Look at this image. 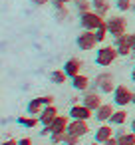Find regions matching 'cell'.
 <instances>
[{"mask_svg":"<svg viewBox=\"0 0 135 145\" xmlns=\"http://www.w3.org/2000/svg\"><path fill=\"white\" fill-rule=\"evenodd\" d=\"M117 56H119V52H117L115 46H103L101 44L99 50L95 52V64L101 66V68H107V66H111L115 62Z\"/></svg>","mask_w":135,"mask_h":145,"instance_id":"6da1fadb","label":"cell"},{"mask_svg":"<svg viewBox=\"0 0 135 145\" xmlns=\"http://www.w3.org/2000/svg\"><path fill=\"white\" fill-rule=\"evenodd\" d=\"M76 44L82 52H91L97 46V38H95V30H82L80 36L76 38Z\"/></svg>","mask_w":135,"mask_h":145,"instance_id":"7a4b0ae2","label":"cell"},{"mask_svg":"<svg viewBox=\"0 0 135 145\" xmlns=\"http://www.w3.org/2000/svg\"><path fill=\"white\" fill-rule=\"evenodd\" d=\"M91 86L97 88V89L103 91V93H113V91H115L113 76H111L109 72H101V74H97V76L93 78V84H91Z\"/></svg>","mask_w":135,"mask_h":145,"instance_id":"3957f363","label":"cell"},{"mask_svg":"<svg viewBox=\"0 0 135 145\" xmlns=\"http://www.w3.org/2000/svg\"><path fill=\"white\" fill-rule=\"evenodd\" d=\"M80 24H82V30H97L101 24H105V20L97 12L89 10V12H85V14L80 16Z\"/></svg>","mask_w":135,"mask_h":145,"instance_id":"277c9868","label":"cell"},{"mask_svg":"<svg viewBox=\"0 0 135 145\" xmlns=\"http://www.w3.org/2000/svg\"><path fill=\"white\" fill-rule=\"evenodd\" d=\"M113 101L117 107H125L129 103H133V91L127 88V86H115V91H113Z\"/></svg>","mask_w":135,"mask_h":145,"instance_id":"5b68a950","label":"cell"},{"mask_svg":"<svg viewBox=\"0 0 135 145\" xmlns=\"http://www.w3.org/2000/svg\"><path fill=\"white\" fill-rule=\"evenodd\" d=\"M107 30H109V36H121V34H125V30H127V20L123 18V16H109L107 20Z\"/></svg>","mask_w":135,"mask_h":145,"instance_id":"8992f818","label":"cell"},{"mask_svg":"<svg viewBox=\"0 0 135 145\" xmlns=\"http://www.w3.org/2000/svg\"><path fill=\"white\" fill-rule=\"evenodd\" d=\"M111 137H115V129H113V125L111 123H99V127L95 129V133H93V141H97V143H105V141H109Z\"/></svg>","mask_w":135,"mask_h":145,"instance_id":"52a82bcc","label":"cell"},{"mask_svg":"<svg viewBox=\"0 0 135 145\" xmlns=\"http://www.w3.org/2000/svg\"><path fill=\"white\" fill-rule=\"evenodd\" d=\"M82 103H83V105H87L91 111H95L97 107H101V105H103V99H101V93H97L95 89H87V91H83Z\"/></svg>","mask_w":135,"mask_h":145,"instance_id":"ba28073f","label":"cell"},{"mask_svg":"<svg viewBox=\"0 0 135 145\" xmlns=\"http://www.w3.org/2000/svg\"><path fill=\"white\" fill-rule=\"evenodd\" d=\"M72 119H83V121H89L91 117H93V111L87 107V105H83V103H74L72 107H70V113H68Z\"/></svg>","mask_w":135,"mask_h":145,"instance_id":"9c48e42d","label":"cell"},{"mask_svg":"<svg viewBox=\"0 0 135 145\" xmlns=\"http://www.w3.org/2000/svg\"><path fill=\"white\" fill-rule=\"evenodd\" d=\"M113 40H115L113 46L117 48L119 56H131V54H133V50H131V42H129V34H127V32L121 34V36H115Z\"/></svg>","mask_w":135,"mask_h":145,"instance_id":"30bf717a","label":"cell"},{"mask_svg":"<svg viewBox=\"0 0 135 145\" xmlns=\"http://www.w3.org/2000/svg\"><path fill=\"white\" fill-rule=\"evenodd\" d=\"M68 133L78 135V137H83L85 133H89V121H83V119H72L70 125H68Z\"/></svg>","mask_w":135,"mask_h":145,"instance_id":"8fae6325","label":"cell"},{"mask_svg":"<svg viewBox=\"0 0 135 145\" xmlns=\"http://www.w3.org/2000/svg\"><path fill=\"white\" fill-rule=\"evenodd\" d=\"M113 111H115V109H113L111 103H103L101 107H97V109L93 111V119H95L97 123H109Z\"/></svg>","mask_w":135,"mask_h":145,"instance_id":"7c38bea8","label":"cell"},{"mask_svg":"<svg viewBox=\"0 0 135 145\" xmlns=\"http://www.w3.org/2000/svg\"><path fill=\"white\" fill-rule=\"evenodd\" d=\"M60 113H58V107L52 103V105H44V109H42V113L38 115L40 117V125L44 127V125H52V121L58 117Z\"/></svg>","mask_w":135,"mask_h":145,"instance_id":"4fadbf2b","label":"cell"},{"mask_svg":"<svg viewBox=\"0 0 135 145\" xmlns=\"http://www.w3.org/2000/svg\"><path fill=\"white\" fill-rule=\"evenodd\" d=\"M64 72L68 74V78H76L78 74H82V60L70 58V60L64 64Z\"/></svg>","mask_w":135,"mask_h":145,"instance_id":"5bb4252c","label":"cell"},{"mask_svg":"<svg viewBox=\"0 0 135 145\" xmlns=\"http://www.w3.org/2000/svg\"><path fill=\"white\" fill-rule=\"evenodd\" d=\"M70 121H72V119H70L68 115H58V117L52 121V125H50L52 133H66V131H68Z\"/></svg>","mask_w":135,"mask_h":145,"instance_id":"9a60e30c","label":"cell"},{"mask_svg":"<svg viewBox=\"0 0 135 145\" xmlns=\"http://www.w3.org/2000/svg\"><path fill=\"white\" fill-rule=\"evenodd\" d=\"M89 86H91V82H89V78L87 76H83V74H78L76 78H72V88L74 89H78V91H87L89 89Z\"/></svg>","mask_w":135,"mask_h":145,"instance_id":"2e32d148","label":"cell"},{"mask_svg":"<svg viewBox=\"0 0 135 145\" xmlns=\"http://www.w3.org/2000/svg\"><path fill=\"white\" fill-rule=\"evenodd\" d=\"M111 8V2L109 0H91V10L97 12L99 16H105Z\"/></svg>","mask_w":135,"mask_h":145,"instance_id":"e0dca14e","label":"cell"},{"mask_svg":"<svg viewBox=\"0 0 135 145\" xmlns=\"http://www.w3.org/2000/svg\"><path fill=\"white\" fill-rule=\"evenodd\" d=\"M42 109H44V103H42V99H40V97L30 99V101H28V105H26V111H28L30 115H40V113H42Z\"/></svg>","mask_w":135,"mask_h":145,"instance_id":"ac0fdd59","label":"cell"},{"mask_svg":"<svg viewBox=\"0 0 135 145\" xmlns=\"http://www.w3.org/2000/svg\"><path fill=\"white\" fill-rule=\"evenodd\" d=\"M125 121H127V111L123 109V107H119V109H115L113 111V115H111V119H109V123L111 125H125Z\"/></svg>","mask_w":135,"mask_h":145,"instance_id":"d6986e66","label":"cell"},{"mask_svg":"<svg viewBox=\"0 0 135 145\" xmlns=\"http://www.w3.org/2000/svg\"><path fill=\"white\" fill-rule=\"evenodd\" d=\"M18 123L32 129V127H36V125L40 123V117H38V115H30V113H28V115H20V117H18Z\"/></svg>","mask_w":135,"mask_h":145,"instance_id":"ffe728a7","label":"cell"},{"mask_svg":"<svg viewBox=\"0 0 135 145\" xmlns=\"http://www.w3.org/2000/svg\"><path fill=\"white\" fill-rule=\"evenodd\" d=\"M50 80H52V84H56V86H62V84H66V80H68V74L64 72V68H62V70H54V72L50 74Z\"/></svg>","mask_w":135,"mask_h":145,"instance_id":"44dd1931","label":"cell"},{"mask_svg":"<svg viewBox=\"0 0 135 145\" xmlns=\"http://www.w3.org/2000/svg\"><path fill=\"white\" fill-rule=\"evenodd\" d=\"M74 6H76L78 14L82 16V14H85V12L91 10V0H74Z\"/></svg>","mask_w":135,"mask_h":145,"instance_id":"7402d4cb","label":"cell"},{"mask_svg":"<svg viewBox=\"0 0 135 145\" xmlns=\"http://www.w3.org/2000/svg\"><path fill=\"white\" fill-rule=\"evenodd\" d=\"M119 145H135V131H127L121 137H115Z\"/></svg>","mask_w":135,"mask_h":145,"instance_id":"603a6c76","label":"cell"},{"mask_svg":"<svg viewBox=\"0 0 135 145\" xmlns=\"http://www.w3.org/2000/svg\"><path fill=\"white\" fill-rule=\"evenodd\" d=\"M107 36H109V30H107V22H105V24H101V26H99V28L95 30V38H97V44H103Z\"/></svg>","mask_w":135,"mask_h":145,"instance_id":"cb8c5ba5","label":"cell"},{"mask_svg":"<svg viewBox=\"0 0 135 145\" xmlns=\"http://www.w3.org/2000/svg\"><path fill=\"white\" fill-rule=\"evenodd\" d=\"M133 0H115V8L119 12H127V10H133Z\"/></svg>","mask_w":135,"mask_h":145,"instance_id":"d4e9b609","label":"cell"},{"mask_svg":"<svg viewBox=\"0 0 135 145\" xmlns=\"http://www.w3.org/2000/svg\"><path fill=\"white\" fill-rule=\"evenodd\" d=\"M68 16H70V8H68V6L56 8V20H58V22H64Z\"/></svg>","mask_w":135,"mask_h":145,"instance_id":"484cf974","label":"cell"},{"mask_svg":"<svg viewBox=\"0 0 135 145\" xmlns=\"http://www.w3.org/2000/svg\"><path fill=\"white\" fill-rule=\"evenodd\" d=\"M78 141H80L78 135H72V133L66 131V135H64V143H66V145H78Z\"/></svg>","mask_w":135,"mask_h":145,"instance_id":"4316f807","label":"cell"},{"mask_svg":"<svg viewBox=\"0 0 135 145\" xmlns=\"http://www.w3.org/2000/svg\"><path fill=\"white\" fill-rule=\"evenodd\" d=\"M64 135L66 133H52L50 139H52V143H64Z\"/></svg>","mask_w":135,"mask_h":145,"instance_id":"83f0119b","label":"cell"},{"mask_svg":"<svg viewBox=\"0 0 135 145\" xmlns=\"http://www.w3.org/2000/svg\"><path fill=\"white\" fill-rule=\"evenodd\" d=\"M68 2H72V0H52L54 8H62V6H68Z\"/></svg>","mask_w":135,"mask_h":145,"instance_id":"f1b7e54d","label":"cell"},{"mask_svg":"<svg viewBox=\"0 0 135 145\" xmlns=\"http://www.w3.org/2000/svg\"><path fill=\"white\" fill-rule=\"evenodd\" d=\"M40 99H42L44 105H52L54 103V95H40Z\"/></svg>","mask_w":135,"mask_h":145,"instance_id":"f546056e","label":"cell"},{"mask_svg":"<svg viewBox=\"0 0 135 145\" xmlns=\"http://www.w3.org/2000/svg\"><path fill=\"white\" fill-rule=\"evenodd\" d=\"M30 2H32L34 6H46V4L52 2V0H30Z\"/></svg>","mask_w":135,"mask_h":145,"instance_id":"4dcf8cb0","label":"cell"},{"mask_svg":"<svg viewBox=\"0 0 135 145\" xmlns=\"http://www.w3.org/2000/svg\"><path fill=\"white\" fill-rule=\"evenodd\" d=\"M127 133V129L123 127V125H117V129H115V137H121V135H125Z\"/></svg>","mask_w":135,"mask_h":145,"instance_id":"1f68e13d","label":"cell"},{"mask_svg":"<svg viewBox=\"0 0 135 145\" xmlns=\"http://www.w3.org/2000/svg\"><path fill=\"white\" fill-rule=\"evenodd\" d=\"M18 145H32V139L30 137H22V139H18Z\"/></svg>","mask_w":135,"mask_h":145,"instance_id":"d6a6232c","label":"cell"},{"mask_svg":"<svg viewBox=\"0 0 135 145\" xmlns=\"http://www.w3.org/2000/svg\"><path fill=\"white\" fill-rule=\"evenodd\" d=\"M129 42H131V50L135 52V32H131V34H129Z\"/></svg>","mask_w":135,"mask_h":145,"instance_id":"836d02e7","label":"cell"},{"mask_svg":"<svg viewBox=\"0 0 135 145\" xmlns=\"http://www.w3.org/2000/svg\"><path fill=\"white\" fill-rule=\"evenodd\" d=\"M2 145H18V141L16 139H6V141H2Z\"/></svg>","mask_w":135,"mask_h":145,"instance_id":"e575fe53","label":"cell"},{"mask_svg":"<svg viewBox=\"0 0 135 145\" xmlns=\"http://www.w3.org/2000/svg\"><path fill=\"white\" fill-rule=\"evenodd\" d=\"M103 145H119V143H117V139H115V137H111V139H109V141H105Z\"/></svg>","mask_w":135,"mask_h":145,"instance_id":"d590c367","label":"cell"},{"mask_svg":"<svg viewBox=\"0 0 135 145\" xmlns=\"http://www.w3.org/2000/svg\"><path fill=\"white\" fill-rule=\"evenodd\" d=\"M131 80L135 82V64H133V68H131Z\"/></svg>","mask_w":135,"mask_h":145,"instance_id":"8d00e7d4","label":"cell"},{"mask_svg":"<svg viewBox=\"0 0 135 145\" xmlns=\"http://www.w3.org/2000/svg\"><path fill=\"white\" fill-rule=\"evenodd\" d=\"M131 131H135V119L131 121Z\"/></svg>","mask_w":135,"mask_h":145,"instance_id":"74e56055","label":"cell"},{"mask_svg":"<svg viewBox=\"0 0 135 145\" xmlns=\"http://www.w3.org/2000/svg\"><path fill=\"white\" fill-rule=\"evenodd\" d=\"M89 145H101V143H97V141H93V143H89Z\"/></svg>","mask_w":135,"mask_h":145,"instance_id":"f35d334b","label":"cell"},{"mask_svg":"<svg viewBox=\"0 0 135 145\" xmlns=\"http://www.w3.org/2000/svg\"><path fill=\"white\" fill-rule=\"evenodd\" d=\"M133 103H135V91H133Z\"/></svg>","mask_w":135,"mask_h":145,"instance_id":"ab89813d","label":"cell"},{"mask_svg":"<svg viewBox=\"0 0 135 145\" xmlns=\"http://www.w3.org/2000/svg\"><path fill=\"white\" fill-rule=\"evenodd\" d=\"M50 145H58V143H50Z\"/></svg>","mask_w":135,"mask_h":145,"instance_id":"60d3db41","label":"cell"},{"mask_svg":"<svg viewBox=\"0 0 135 145\" xmlns=\"http://www.w3.org/2000/svg\"><path fill=\"white\" fill-rule=\"evenodd\" d=\"M133 10H135V4H133Z\"/></svg>","mask_w":135,"mask_h":145,"instance_id":"b9f144b4","label":"cell"},{"mask_svg":"<svg viewBox=\"0 0 135 145\" xmlns=\"http://www.w3.org/2000/svg\"><path fill=\"white\" fill-rule=\"evenodd\" d=\"M133 58H135V52H133Z\"/></svg>","mask_w":135,"mask_h":145,"instance_id":"7bdbcfd3","label":"cell"},{"mask_svg":"<svg viewBox=\"0 0 135 145\" xmlns=\"http://www.w3.org/2000/svg\"><path fill=\"white\" fill-rule=\"evenodd\" d=\"M72 2H74V0H72Z\"/></svg>","mask_w":135,"mask_h":145,"instance_id":"ee69618b","label":"cell"}]
</instances>
